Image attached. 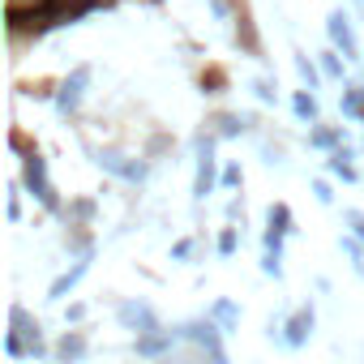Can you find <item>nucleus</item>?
I'll return each instance as SVG.
<instances>
[{
  "label": "nucleus",
  "instance_id": "cd10ccee",
  "mask_svg": "<svg viewBox=\"0 0 364 364\" xmlns=\"http://www.w3.org/2000/svg\"><path fill=\"white\" fill-rule=\"evenodd\" d=\"M309 189H313V198H317V206H334V189H330V180H321V176H317V180H313V185H309Z\"/></svg>",
  "mask_w": 364,
  "mask_h": 364
},
{
  "label": "nucleus",
  "instance_id": "a211bd4d",
  "mask_svg": "<svg viewBox=\"0 0 364 364\" xmlns=\"http://www.w3.org/2000/svg\"><path fill=\"white\" fill-rule=\"evenodd\" d=\"M291 112H296V120L300 124H321V107H317V95L313 90H291Z\"/></svg>",
  "mask_w": 364,
  "mask_h": 364
},
{
  "label": "nucleus",
  "instance_id": "4be33fe9",
  "mask_svg": "<svg viewBox=\"0 0 364 364\" xmlns=\"http://www.w3.org/2000/svg\"><path fill=\"white\" fill-rule=\"evenodd\" d=\"M95 210H99V206H95L90 198H77V202H69V206H65V215H69V228H90V223H95Z\"/></svg>",
  "mask_w": 364,
  "mask_h": 364
},
{
  "label": "nucleus",
  "instance_id": "39448f33",
  "mask_svg": "<svg viewBox=\"0 0 364 364\" xmlns=\"http://www.w3.org/2000/svg\"><path fill=\"white\" fill-rule=\"evenodd\" d=\"M176 338H180V343H193V347L206 355V364L228 355V351H223V330H219L210 317H198V321H185V326H176Z\"/></svg>",
  "mask_w": 364,
  "mask_h": 364
},
{
  "label": "nucleus",
  "instance_id": "f704fd0d",
  "mask_svg": "<svg viewBox=\"0 0 364 364\" xmlns=\"http://www.w3.org/2000/svg\"><path fill=\"white\" fill-rule=\"evenodd\" d=\"M228 219H245V198H236V202H228Z\"/></svg>",
  "mask_w": 364,
  "mask_h": 364
},
{
  "label": "nucleus",
  "instance_id": "9d476101",
  "mask_svg": "<svg viewBox=\"0 0 364 364\" xmlns=\"http://www.w3.org/2000/svg\"><path fill=\"white\" fill-rule=\"evenodd\" d=\"M90 262H95V253H82L65 274H56V279H52V287H48V300H52V304H65V296H69V291L90 274Z\"/></svg>",
  "mask_w": 364,
  "mask_h": 364
},
{
  "label": "nucleus",
  "instance_id": "f257e3e1",
  "mask_svg": "<svg viewBox=\"0 0 364 364\" xmlns=\"http://www.w3.org/2000/svg\"><path fill=\"white\" fill-rule=\"evenodd\" d=\"M22 189H26L48 215H65V202H60L52 176H48V159H43L39 150H26V154H22Z\"/></svg>",
  "mask_w": 364,
  "mask_h": 364
},
{
  "label": "nucleus",
  "instance_id": "dca6fc26",
  "mask_svg": "<svg viewBox=\"0 0 364 364\" xmlns=\"http://www.w3.org/2000/svg\"><path fill=\"white\" fill-rule=\"evenodd\" d=\"M206 317H210L223 334H236V330H240V304H236V300H228V296H219V300L206 309Z\"/></svg>",
  "mask_w": 364,
  "mask_h": 364
},
{
  "label": "nucleus",
  "instance_id": "9b49d317",
  "mask_svg": "<svg viewBox=\"0 0 364 364\" xmlns=\"http://www.w3.org/2000/svg\"><path fill=\"white\" fill-rule=\"evenodd\" d=\"M86 351H90V343H86V334H82V330H65V334L56 338V347H52L56 364H82V360H86Z\"/></svg>",
  "mask_w": 364,
  "mask_h": 364
},
{
  "label": "nucleus",
  "instance_id": "5701e85b",
  "mask_svg": "<svg viewBox=\"0 0 364 364\" xmlns=\"http://www.w3.org/2000/svg\"><path fill=\"white\" fill-rule=\"evenodd\" d=\"M249 90L257 95V103H279V82H274L270 73H257V77H249Z\"/></svg>",
  "mask_w": 364,
  "mask_h": 364
},
{
  "label": "nucleus",
  "instance_id": "6ab92c4d",
  "mask_svg": "<svg viewBox=\"0 0 364 364\" xmlns=\"http://www.w3.org/2000/svg\"><path fill=\"white\" fill-rule=\"evenodd\" d=\"M210 124H215V129H210L215 137H240V133H249L257 120H253V116H236V112H219Z\"/></svg>",
  "mask_w": 364,
  "mask_h": 364
},
{
  "label": "nucleus",
  "instance_id": "2eb2a0df",
  "mask_svg": "<svg viewBox=\"0 0 364 364\" xmlns=\"http://www.w3.org/2000/svg\"><path fill=\"white\" fill-rule=\"evenodd\" d=\"M309 146L334 154V150L347 146V129H338V124H313V129H309Z\"/></svg>",
  "mask_w": 364,
  "mask_h": 364
},
{
  "label": "nucleus",
  "instance_id": "7ed1b4c3",
  "mask_svg": "<svg viewBox=\"0 0 364 364\" xmlns=\"http://www.w3.org/2000/svg\"><path fill=\"white\" fill-rule=\"evenodd\" d=\"M90 77H95V69L90 65H73L69 69V77L56 86V95H52V107H56V116H65V120H73L77 112H82V99H86V86H90Z\"/></svg>",
  "mask_w": 364,
  "mask_h": 364
},
{
  "label": "nucleus",
  "instance_id": "c756f323",
  "mask_svg": "<svg viewBox=\"0 0 364 364\" xmlns=\"http://www.w3.org/2000/svg\"><path fill=\"white\" fill-rule=\"evenodd\" d=\"M22 193H26L22 185L9 189V223H22Z\"/></svg>",
  "mask_w": 364,
  "mask_h": 364
},
{
  "label": "nucleus",
  "instance_id": "a878e982",
  "mask_svg": "<svg viewBox=\"0 0 364 364\" xmlns=\"http://www.w3.org/2000/svg\"><path fill=\"white\" fill-rule=\"evenodd\" d=\"M193 249H198V240H193V236H180V240H171L167 257H171V262H189V257H193Z\"/></svg>",
  "mask_w": 364,
  "mask_h": 364
},
{
  "label": "nucleus",
  "instance_id": "7c9ffc66",
  "mask_svg": "<svg viewBox=\"0 0 364 364\" xmlns=\"http://www.w3.org/2000/svg\"><path fill=\"white\" fill-rule=\"evenodd\" d=\"M5 351H9V360H26V355H31V351H26V343H22L14 330L5 334Z\"/></svg>",
  "mask_w": 364,
  "mask_h": 364
},
{
  "label": "nucleus",
  "instance_id": "e433bc0d",
  "mask_svg": "<svg viewBox=\"0 0 364 364\" xmlns=\"http://www.w3.org/2000/svg\"><path fill=\"white\" fill-rule=\"evenodd\" d=\"M355 5H364V0H355Z\"/></svg>",
  "mask_w": 364,
  "mask_h": 364
},
{
  "label": "nucleus",
  "instance_id": "423d86ee",
  "mask_svg": "<svg viewBox=\"0 0 364 364\" xmlns=\"http://www.w3.org/2000/svg\"><path fill=\"white\" fill-rule=\"evenodd\" d=\"M116 317H120V326L133 330L137 338H146V334H163L159 313H154L150 304H141V300H120V304H116Z\"/></svg>",
  "mask_w": 364,
  "mask_h": 364
},
{
  "label": "nucleus",
  "instance_id": "412c9836",
  "mask_svg": "<svg viewBox=\"0 0 364 364\" xmlns=\"http://www.w3.org/2000/svg\"><path fill=\"white\" fill-rule=\"evenodd\" d=\"M317 65H321V73H326L330 82H343V77H347V60H343V56H338V52H334L330 43H326L321 52H317Z\"/></svg>",
  "mask_w": 364,
  "mask_h": 364
},
{
  "label": "nucleus",
  "instance_id": "473e14b6",
  "mask_svg": "<svg viewBox=\"0 0 364 364\" xmlns=\"http://www.w3.org/2000/svg\"><path fill=\"white\" fill-rule=\"evenodd\" d=\"M86 321V304H65V326H77Z\"/></svg>",
  "mask_w": 364,
  "mask_h": 364
},
{
  "label": "nucleus",
  "instance_id": "bb28decb",
  "mask_svg": "<svg viewBox=\"0 0 364 364\" xmlns=\"http://www.w3.org/2000/svg\"><path fill=\"white\" fill-rule=\"evenodd\" d=\"M343 223H347V232L364 245V210H355V206H343Z\"/></svg>",
  "mask_w": 364,
  "mask_h": 364
},
{
  "label": "nucleus",
  "instance_id": "c9c22d12",
  "mask_svg": "<svg viewBox=\"0 0 364 364\" xmlns=\"http://www.w3.org/2000/svg\"><path fill=\"white\" fill-rule=\"evenodd\" d=\"M210 364H228V355H223V360H210Z\"/></svg>",
  "mask_w": 364,
  "mask_h": 364
},
{
  "label": "nucleus",
  "instance_id": "2f4dec72",
  "mask_svg": "<svg viewBox=\"0 0 364 364\" xmlns=\"http://www.w3.org/2000/svg\"><path fill=\"white\" fill-rule=\"evenodd\" d=\"M69 5H73V9H69V22H73V18H86V14L99 5V0H69Z\"/></svg>",
  "mask_w": 364,
  "mask_h": 364
},
{
  "label": "nucleus",
  "instance_id": "4c0bfd02",
  "mask_svg": "<svg viewBox=\"0 0 364 364\" xmlns=\"http://www.w3.org/2000/svg\"><path fill=\"white\" fill-rule=\"evenodd\" d=\"M360 69H364V65H360Z\"/></svg>",
  "mask_w": 364,
  "mask_h": 364
},
{
  "label": "nucleus",
  "instance_id": "aec40b11",
  "mask_svg": "<svg viewBox=\"0 0 364 364\" xmlns=\"http://www.w3.org/2000/svg\"><path fill=\"white\" fill-rule=\"evenodd\" d=\"M266 232H279V236H291L296 232V219H291V206L287 202H274L266 210Z\"/></svg>",
  "mask_w": 364,
  "mask_h": 364
},
{
  "label": "nucleus",
  "instance_id": "20e7f679",
  "mask_svg": "<svg viewBox=\"0 0 364 364\" xmlns=\"http://www.w3.org/2000/svg\"><path fill=\"white\" fill-rule=\"evenodd\" d=\"M95 163H99L107 176L133 185V189H141L146 180H150V163H146V159H133V154H124V150H95Z\"/></svg>",
  "mask_w": 364,
  "mask_h": 364
},
{
  "label": "nucleus",
  "instance_id": "1a4fd4ad",
  "mask_svg": "<svg viewBox=\"0 0 364 364\" xmlns=\"http://www.w3.org/2000/svg\"><path fill=\"white\" fill-rule=\"evenodd\" d=\"M56 5L60 0H5V9H9V26L14 31H22L26 22H35V18H56ZM60 22V18H56Z\"/></svg>",
  "mask_w": 364,
  "mask_h": 364
},
{
  "label": "nucleus",
  "instance_id": "393cba45",
  "mask_svg": "<svg viewBox=\"0 0 364 364\" xmlns=\"http://www.w3.org/2000/svg\"><path fill=\"white\" fill-rule=\"evenodd\" d=\"M236 249H240V232H236V228H223L219 240H215V253H219V257H236Z\"/></svg>",
  "mask_w": 364,
  "mask_h": 364
},
{
  "label": "nucleus",
  "instance_id": "72a5a7b5",
  "mask_svg": "<svg viewBox=\"0 0 364 364\" xmlns=\"http://www.w3.org/2000/svg\"><path fill=\"white\" fill-rule=\"evenodd\" d=\"M210 14H215L219 22H228V18H232V5H228V0H210Z\"/></svg>",
  "mask_w": 364,
  "mask_h": 364
},
{
  "label": "nucleus",
  "instance_id": "ddd939ff",
  "mask_svg": "<svg viewBox=\"0 0 364 364\" xmlns=\"http://www.w3.org/2000/svg\"><path fill=\"white\" fill-rule=\"evenodd\" d=\"M326 171H330L334 180H343V185H360V167H355V150H351V146L334 150V154L326 159Z\"/></svg>",
  "mask_w": 364,
  "mask_h": 364
},
{
  "label": "nucleus",
  "instance_id": "c85d7f7f",
  "mask_svg": "<svg viewBox=\"0 0 364 364\" xmlns=\"http://www.w3.org/2000/svg\"><path fill=\"white\" fill-rule=\"evenodd\" d=\"M223 185H228V189H245V167H240V163H228V167H223Z\"/></svg>",
  "mask_w": 364,
  "mask_h": 364
},
{
  "label": "nucleus",
  "instance_id": "f03ea898",
  "mask_svg": "<svg viewBox=\"0 0 364 364\" xmlns=\"http://www.w3.org/2000/svg\"><path fill=\"white\" fill-rule=\"evenodd\" d=\"M326 39H330V48H334L347 65H364V48H360V39H355V26H351V14H347V9H330V14H326Z\"/></svg>",
  "mask_w": 364,
  "mask_h": 364
},
{
  "label": "nucleus",
  "instance_id": "6e6552de",
  "mask_svg": "<svg viewBox=\"0 0 364 364\" xmlns=\"http://www.w3.org/2000/svg\"><path fill=\"white\" fill-rule=\"evenodd\" d=\"M313 330H317V313H313V304H300L287 321H279V343L291 347V351H300L313 338Z\"/></svg>",
  "mask_w": 364,
  "mask_h": 364
},
{
  "label": "nucleus",
  "instance_id": "0eeeda50",
  "mask_svg": "<svg viewBox=\"0 0 364 364\" xmlns=\"http://www.w3.org/2000/svg\"><path fill=\"white\" fill-rule=\"evenodd\" d=\"M9 330L26 343V351L35 355V360H48V343H43V326H39V317H31L26 313V304H14L9 309Z\"/></svg>",
  "mask_w": 364,
  "mask_h": 364
},
{
  "label": "nucleus",
  "instance_id": "b1692460",
  "mask_svg": "<svg viewBox=\"0 0 364 364\" xmlns=\"http://www.w3.org/2000/svg\"><path fill=\"white\" fill-rule=\"evenodd\" d=\"M338 249L347 253V262H351V270H355V274L364 279V245H360V240H355L351 232H343V236H338Z\"/></svg>",
  "mask_w": 364,
  "mask_h": 364
},
{
  "label": "nucleus",
  "instance_id": "f3484780",
  "mask_svg": "<svg viewBox=\"0 0 364 364\" xmlns=\"http://www.w3.org/2000/svg\"><path fill=\"white\" fill-rule=\"evenodd\" d=\"M338 112L355 124H364V86L360 82H343V95H338Z\"/></svg>",
  "mask_w": 364,
  "mask_h": 364
},
{
  "label": "nucleus",
  "instance_id": "f8f14e48",
  "mask_svg": "<svg viewBox=\"0 0 364 364\" xmlns=\"http://www.w3.org/2000/svg\"><path fill=\"white\" fill-rule=\"evenodd\" d=\"M176 343H180V338H176V330H163V334H146V338H133V351H137L141 360H167Z\"/></svg>",
  "mask_w": 364,
  "mask_h": 364
},
{
  "label": "nucleus",
  "instance_id": "4468645a",
  "mask_svg": "<svg viewBox=\"0 0 364 364\" xmlns=\"http://www.w3.org/2000/svg\"><path fill=\"white\" fill-rule=\"evenodd\" d=\"M291 65H296V77H300V90H321V82H326V73H321V65H317V56H304V52H291Z\"/></svg>",
  "mask_w": 364,
  "mask_h": 364
}]
</instances>
